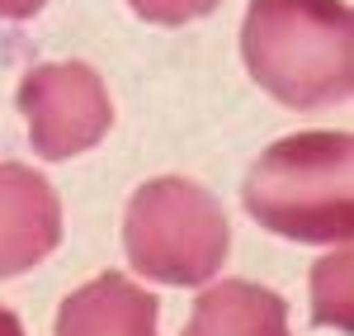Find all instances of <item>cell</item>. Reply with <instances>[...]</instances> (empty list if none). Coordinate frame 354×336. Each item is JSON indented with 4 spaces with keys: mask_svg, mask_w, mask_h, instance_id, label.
Listing matches in <instances>:
<instances>
[{
    "mask_svg": "<svg viewBox=\"0 0 354 336\" xmlns=\"http://www.w3.org/2000/svg\"><path fill=\"white\" fill-rule=\"evenodd\" d=\"M232 227L222 204L185 175L147 180L123 213V251L137 275L156 284H208L222 270Z\"/></svg>",
    "mask_w": 354,
    "mask_h": 336,
    "instance_id": "3957f363",
    "label": "cell"
},
{
    "mask_svg": "<svg viewBox=\"0 0 354 336\" xmlns=\"http://www.w3.org/2000/svg\"><path fill=\"white\" fill-rule=\"evenodd\" d=\"M62 242L57 190L28 166L0 161V280L33 270Z\"/></svg>",
    "mask_w": 354,
    "mask_h": 336,
    "instance_id": "5b68a950",
    "label": "cell"
},
{
    "mask_svg": "<svg viewBox=\"0 0 354 336\" xmlns=\"http://www.w3.org/2000/svg\"><path fill=\"white\" fill-rule=\"evenodd\" d=\"M241 57L288 109L340 105L354 90V15L345 0H250Z\"/></svg>",
    "mask_w": 354,
    "mask_h": 336,
    "instance_id": "6da1fadb",
    "label": "cell"
},
{
    "mask_svg": "<svg viewBox=\"0 0 354 336\" xmlns=\"http://www.w3.org/2000/svg\"><path fill=\"white\" fill-rule=\"evenodd\" d=\"M156 294L137 289L118 270H104L62 299L57 336H156Z\"/></svg>",
    "mask_w": 354,
    "mask_h": 336,
    "instance_id": "8992f818",
    "label": "cell"
},
{
    "mask_svg": "<svg viewBox=\"0 0 354 336\" xmlns=\"http://www.w3.org/2000/svg\"><path fill=\"white\" fill-rule=\"evenodd\" d=\"M19 114L28 118V142L38 157L66 161L109 133L113 105L95 67L43 62L19 85Z\"/></svg>",
    "mask_w": 354,
    "mask_h": 336,
    "instance_id": "277c9868",
    "label": "cell"
},
{
    "mask_svg": "<svg viewBox=\"0 0 354 336\" xmlns=\"http://www.w3.org/2000/svg\"><path fill=\"white\" fill-rule=\"evenodd\" d=\"M312 299L317 308L312 317L322 327H350V251H335L330 260H322L312 270Z\"/></svg>",
    "mask_w": 354,
    "mask_h": 336,
    "instance_id": "ba28073f",
    "label": "cell"
},
{
    "mask_svg": "<svg viewBox=\"0 0 354 336\" xmlns=\"http://www.w3.org/2000/svg\"><path fill=\"white\" fill-rule=\"evenodd\" d=\"M48 0H0V19H33Z\"/></svg>",
    "mask_w": 354,
    "mask_h": 336,
    "instance_id": "30bf717a",
    "label": "cell"
},
{
    "mask_svg": "<svg viewBox=\"0 0 354 336\" xmlns=\"http://www.w3.org/2000/svg\"><path fill=\"white\" fill-rule=\"evenodd\" d=\"M185 336H293L288 303L250 280H222L194 299Z\"/></svg>",
    "mask_w": 354,
    "mask_h": 336,
    "instance_id": "52a82bcc",
    "label": "cell"
},
{
    "mask_svg": "<svg viewBox=\"0 0 354 336\" xmlns=\"http://www.w3.org/2000/svg\"><path fill=\"white\" fill-rule=\"evenodd\" d=\"M128 5L151 24H189V19L213 15L222 0H128Z\"/></svg>",
    "mask_w": 354,
    "mask_h": 336,
    "instance_id": "9c48e42d",
    "label": "cell"
},
{
    "mask_svg": "<svg viewBox=\"0 0 354 336\" xmlns=\"http://www.w3.org/2000/svg\"><path fill=\"white\" fill-rule=\"evenodd\" d=\"M0 336H24V327H19V317L10 308H0Z\"/></svg>",
    "mask_w": 354,
    "mask_h": 336,
    "instance_id": "8fae6325",
    "label": "cell"
},
{
    "mask_svg": "<svg viewBox=\"0 0 354 336\" xmlns=\"http://www.w3.org/2000/svg\"><path fill=\"white\" fill-rule=\"evenodd\" d=\"M245 209L260 227L288 242H350L354 237V138L293 133L274 142L245 175Z\"/></svg>",
    "mask_w": 354,
    "mask_h": 336,
    "instance_id": "7a4b0ae2",
    "label": "cell"
}]
</instances>
